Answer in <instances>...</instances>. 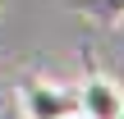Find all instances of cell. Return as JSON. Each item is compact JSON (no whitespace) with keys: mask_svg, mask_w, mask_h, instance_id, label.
<instances>
[{"mask_svg":"<svg viewBox=\"0 0 124 119\" xmlns=\"http://www.w3.org/2000/svg\"><path fill=\"white\" fill-rule=\"evenodd\" d=\"M74 96H78V119H115L124 110V87L106 73H87L74 87Z\"/></svg>","mask_w":124,"mask_h":119,"instance_id":"2","label":"cell"},{"mask_svg":"<svg viewBox=\"0 0 124 119\" xmlns=\"http://www.w3.org/2000/svg\"><path fill=\"white\" fill-rule=\"evenodd\" d=\"M115 119H124V110H120V115H115Z\"/></svg>","mask_w":124,"mask_h":119,"instance_id":"4","label":"cell"},{"mask_svg":"<svg viewBox=\"0 0 124 119\" xmlns=\"http://www.w3.org/2000/svg\"><path fill=\"white\" fill-rule=\"evenodd\" d=\"M18 105H23V119H69V115H78V96H74V87L51 83V78H32V83H23Z\"/></svg>","mask_w":124,"mask_h":119,"instance_id":"1","label":"cell"},{"mask_svg":"<svg viewBox=\"0 0 124 119\" xmlns=\"http://www.w3.org/2000/svg\"><path fill=\"white\" fill-rule=\"evenodd\" d=\"M74 9H78V14H87V18H92V23H101V28L124 23V0H74Z\"/></svg>","mask_w":124,"mask_h":119,"instance_id":"3","label":"cell"},{"mask_svg":"<svg viewBox=\"0 0 124 119\" xmlns=\"http://www.w3.org/2000/svg\"><path fill=\"white\" fill-rule=\"evenodd\" d=\"M69 119H78V115H69Z\"/></svg>","mask_w":124,"mask_h":119,"instance_id":"5","label":"cell"}]
</instances>
